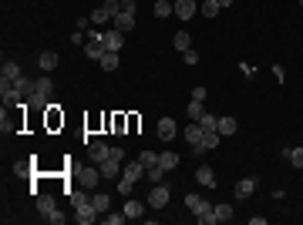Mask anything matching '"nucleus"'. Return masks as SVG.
<instances>
[{"instance_id": "f257e3e1", "label": "nucleus", "mask_w": 303, "mask_h": 225, "mask_svg": "<svg viewBox=\"0 0 303 225\" xmlns=\"http://www.w3.org/2000/svg\"><path fill=\"white\" fill-rule=\"evenodd\" d=\"M34 209H37V215L44 218V222H51V225H61L64 222V215L57 212V198H54V195H48V192L34 195Z\"/></svg>"}, {"instance_id": "f03ea898", "label": "nucleus", "mask_w": 303, "mask_h": 225, "mask_svg": "<svg viewBox=\"0 0 303 225\" xmlns=\"http://www.w3.org/2000/svg\"><path fill=\"white\" fill-rule=\"evenodd\" d=\"M51 94H54V81L44 74V78H37L34 81V91H31V108H37V111H48L51 108Z\"/></svg>"}, {"instance_id": "7ed1b4c3", "label": "nucleus", "mask_w": 303, "mask_h": 225, "mask_svg": "<svg viewBox=\"0 0 303 225\" xmlns=\"http://www.w3.org/2000/svg\"><path fill=\"white\" fill-rule=\"evenodd\" d=\"M185 209H189V212H196V218H199L202 225H215V212H212V205H209L206 198H199L196 192H189V195H185Z\"/></svg>"}, {"instance_id": "20e7f679", "label": "nucleus", "mask_w": 303, "mask_h": 225, "mask_svg": "<svg viewBox=\"0 0 303 225\" xmlns=\"http://www.w3.org/2000/svg\"><path fill=\"white\" fill-rule=\"evenodd\" d=\"M168 198H172V188L165 185V182H159V185H152V192H148V209H165L168 205Z\"/></svg>"}, {"instance_id": "39448f33", "label": "nucleus", "mask_w": 303, "mask_h": 225, "mask_svg": "<svg viewBox=\"0 0 303 225\" xmlns=\"http://www.w3.org/2000/svg\"><path fill=\"white\" fill-rule=\"evenodd\" d=\"M98 215H101V212L91 205V198H88V202H81V205H74V222H78V225H91Z\"/></svg>"}, {"instance_id": "423d86ee", "label": "nucleus", "mask_w": 303, "mask_h": 225, "mask_svg": "<svg viewBox=\"0 0 303 225\" xmlns=\"http://www.w3.org/2000/svg\"><path fill=\"white\" fill-rule=\"evenodd\" d=\"M98 178H101V171H98V168H91V165H88V168H81V171H78V185H81V188H88V192H91V188L98 185Z\"/></svg>"}, {"instance_id": "0eeeda50", "label": "nucleus", "mask_w": 303, "mask_h": 225, "mask_svg": "<svg viewBox=\"0 0 303 225\" xmlns=\"http://www.w3.org/2000/svg\"><path fill=\"white\" fill-rule=\"evenodd\" d=\"M98 171H101V178H118L121 175V161L104 158V161H98Z\"/></svg>"}, {"instance_id": "6e6552de", "label": "nucleus", "mask_w": 303, "mask_h": 225, "mask_svg": "<svg viewBox=\"0 0 303 225\" xmlns=\"http://www.w3.org/2000/svg\"><path fill=\"white\" fill-rule=\"evenodd\" d=\"M196 182H199L202 188H215V171L209 168V165H199V168H196Z\"/></svg>"}, {"instance_id": "1a4fd4ad", "label": "nucleus", "mask_w": 303, "mask_h": 225, "mask_svg": "<svg viewBox=\"0 0 303 225\" xmlns=\"http://www.w3.org/2000/svg\"><path fill=\"white\" fill-rule=\"evenodd\" d=\"M112 20H115V31H121V34H128L132 27H135V14H128V10H121V14H115Z\"/></svg>"}, {"instance_id": "9d476101", "label": "nucleus", "mask_w": 303, "mask_h": 225, "mask_svg": "<svg viewBox=\"0 0 303 225\" xmlns=\"http://www.w3.org/2000/svg\"><path fill=\"white\" fill-rule=\"evenodd\" d=\"M121 44H125V34L121 31H104V51H121Z\"/></svg>"}, {"instance_id": "9b49d317", "label": "nucleus", "mask_w": 303, "mask_h": 225, "mask_svg": "<svg viewBox=\"0 0 303 225\" xmlns=\"http://www.w3.org/2000/svg\"><path fill=\"white\" fill-rule=\"evenodd\" d=\"M176 17L179 20H192L196 17V0H176Z\"/></svg>"}, {"instance_id": "f8f14e48", "label": "nucleus", "mask_w": 303, "mask_h": 225, "mask_svg": "<svg viewBox=\"0 0 303 225\" xmlns=\"http://www.w3.org/2000/svg\"><path fill=\"white\" fill-rule=\"evenodd\" d=\"M176 135H179L176 121H172V118H159V138H162V141H172Z\"/></svg>"}, {"instance_id": "ddd939ff", "label": "nucleus", "mask_w": 303, "mask_h": 225, "mask_svg": "<svg viewBox=\"0 0 303 225\" xmlns=\"http://www.w3.org/2000/svg\"><path fill=\"white\" fill-rule=\"evenodd\" d=\"M182 135H185V141H189V145H199L202 138H206V128H202L199 121H192L189 128H185V131H182Z\"/></svg>"}, {"instance_id": "4468645a", "label": "nucleus", "mask_w": 303, "mask_h": 225, "mask_svg": "<svg viewBox=\"0 0 303 225\" xmlns=\"http://www.w3.org/2000/svg\"><path fill=\"white\" fill-rule=\"evenodd\" d=\"M121 175H125L128 182H138V178H145V165L142 161H128L125 168H121Z\"/></svg>"}, {"instance_id": "2eb2a0df", "label": "nucleus", "mask_w": 303, "mask_h": 225, "mask_svg": "<svg viewBox=\"0 0 303 225\" xmlns=\"http://www.w3.org/2000/svg\"><path fill=\"white\" fill-rule=\"evenodd\" d=\"M232 192H236V198H249V195L256 192V178H240Z\"/></svg>"}, {"instance_id": "dca6fc26", "label": "nucleus", "mask_w": 303, "mask_h": 225, "mask_svg": "<svg viewBox=\"0 0 303 225\" xmlns=\"http://www.w3.org/2000/svg\"><path fill=\"white\" fill-rule=\"evenodd\" d=\"M145 205H148V202H138V198H128V202H125V209H121V212H125V215H128V218H142V215H145Z\"/></svg>"}, {"instance_id": "f3484780", "label": "nucleus", "mask_w": 303, "mask_h": 225, "mask_svg": "<svg viewBox=\"0 0 303 225\" xmlns=\"http://www.w3.org/2000/svg\"><path fill=\"white\" fill-rule=\"evenodd\" d=\"M108 152H112V148L104 145V141H91V145H88V158L91 161H104V158H108Z\"/></svg>"}, {"instance_id": "a211bd4d", "label": "nucleus", "mask_w": 303, "mask_h": 225, "mask_svg": "<svg viewBox=\"0 0 303 225\" xmlns=\"http://www.w3.org/2000/svg\"><path fill=\"white\" fill-rule=\"evenodd\" d=\"M98 64H101V71H118V64H121L118 51H104V57L98 61Z\"/></svg>"}, {"instance_id": "6ab92c4d", "label": "nucleus", "mask_w": 303, "mask_h": 225, "mask_svg": "<svg viewBox=\"0 0 303 225\" xmlns=\"http://www.w3.org/2000/svg\"><path fill=\"white\" fill-rule=\"evenodd\" d=\"M37 64H40V71H44V74H51L57 67V54H54V51H44V54L37 57Z\"/></svg>"}, {"instance_id": "aec40b11", "label": "nucleus", "mask_w": 303, "mask_h": 225, "mask_svg": "<svg viewBox=\"0 0 303 225\" xmlns=\"http://www.w3.org/2000/svg\"><path fill=\"white\" fill-rule=\"evenodd\" d=\"M20 64H17V61H4V67H0V78H7V81H17L20 78Z\"/></svg>"}, {"instance_id": "412c9836", "label": "nucleus", "mask_w": 303, "mask_h": 225, "mask_svg": "<svg viewBox=\"0 0 303 225\" xmlns=\"http://www.w3.org/2000/svg\"><path fill=\"white\" fill-rule=\"evenodd\" d=\"M236 131H240V121H236V118H219V135H223V138L236 135Z\"/></svg>"}, {"instance_id": "4be33fe9", "label": "nucleus", "mask_w": 303, "mask_h": 225, "mask_svg": "<svg viewBox=\"0 0 303 225\" xmlns=\"http://www.w3.org/2000/svg\"><path fill=\"white\" fill-rule=\"evenodd\" d=\"M219 10H223V4H219V0H202V4H199V14H202V17H209V20H212Z\"/></svg>"}, {"instance_id": "5701e85b", "label": "nucleus", "mask_w": 303, "mask_h": 225, "mask_svg": "<svg viewBox=\"0 0 303 225\" xmlns=\"http://www.w3.org/2000/svg\"><path fill=\"white\" fill-rule=\"evenodd\" d=\"M179 161H182V158H179L176 152H162V155H159V165H162V168H165V171L179 168Z\"/></svg>"}, {"instance_id": "b1692460", "label": "nucleus", "mask_w": 303, "mask_h": 225, "mask_svg": "<svg viewBox=\"0 0 303 225\" xmlns=\"http://www.w3.org/2000/svg\"><path fill=\"white\" fill-rule=\"evenodd\" d=\"M283 158H287L293 168H303V148H283Z\"/></svg>"}, {"instance_id": "393cba45", "label": "nucleus", "mask_w": 303, "mask_h": 225, "mask_svg": "<svg viewBox=\"0 0 303 225\" xmlns=\"http://www.w3.org/2000/svg\"><path fill=\"white\" fill-rule=\"evenodd\" d=\"M212 212H215V222H232V205H226V202L212 205Z\"/></svg>"}, {"instance_id": "a878e982", "label": "nucleus", "mask_w": 303, "mask_h": 225, "mask_svg": "<svg viewBox=\"0 0 303 225\" xmlns=\"http://www.w3.org/2000/svg\"><path fill=\"white\" fill-rule=\"evenodd\" d=\"M172 47H176V51H189V47H192V37H189V31H179L176 37H172Z\"/></svg>"}, {"instance_id": "bb28decb", "label": "nucleus", "mask_w": 303, "mask_h": 225, "mask_svg": "<svg viewBox=\"0 0 303 225\" xmlns=\"http://www.w3.org/2000/svg\"><path fill=\"white\" fill-rule=\"evenodd\" d=\"M145 178H148L152 185H159V182H165V168H162V165H152V168H145Z\"/></svg>"}, {"instance_id": "cd10ccee", "label": "nucleus", "mask_w": 303, "mask_h": 225, "mask_svg": "<svg viewBox=\"0 0 303 225\" xmlns=\"http://www.w3.org/2000/svg\"><path fill=\"white\" fill-rule=\"evenodd\" d=\"M152 10H155V17H172V14H176V4H168V0H155V7H152Z\"/></svg>"}, {"instance_id": "c85d7f7f", "label": "nucleus", "mask_w": 303, "mask_h": 225, "mask_svg": "<svg viewBox=\"0 0 303 225\" xmlns=\"http://www.w3.org/2000/svg\"><path fill=\"white\" fill-rule=\"evenodd\" d=\"M91 205H95L98 212H108V209H112V198H108L104 192H98V195H91Z\"/></svg>"}, {"instance_id": "c756f323", "label": "nucleus", "mask_w": 303, "mask_h": 225, "mask_svg": "<svg viewBox=\"0 0 303 225\" xmlns=\"http://www.w3.org/2000/svg\"><path fill=\"white\" fill-rule=\"evenodd\" d=\"M84 54H88V61H101V57H104V44H91V40H88Z\"/></svg>"}, {"instance_id": "7c9ffc66", "label": "nucleus", "mask_w": 303, "mask_h": 225, "mask_svg": "<svg viewBox=\"0 0 303 225\" xmlns=\"http://www.w3.org/2000/svg\"><path fill=\"white\" fill-rule=\"evenodd\" d=\"M108 20H112V14L104 10V4H101V7H95V10H91V24H108Z\"/></svg>"}, {"instance_id": "2f4dec72", "label": "nucleus", "mask_w": 303, "mask_h": 225, "mask_svg": "<svg viewBox=\"0 0 303 225\" xmlns=\"http://www.w3.org/2000/svg\"><path fill=\"white\" fill-rule=\"evenodd\" d=\"M185 111H189L192 121H199L202 114H206V105H202V101H189V108H185Z\"/></svg>"}, {"instance_id": "473e14b6", "label": "nucleus", "mask_w": 303, "mask_h": 225, "mask_svg": "<svg viewBox=\"0 0 303 225\" xmlns=\"http://www.w3.org/2000/svg\"><path fill=\"white\" fill-rule=\"evenodd\" d=\"M199 124H202L206 131H219V118H215V114H209V111L199 118Z\"/></svg>"}, {"instance_id": "72a5a7b5", "label": "nucleus", "mask_w": 303, "mask_h": 225, "mask_svg": "<svg viewBox=\"0 0 303 225\" xmlns=\"http://www.w3.org/2000/svg\"><path fill=\"white\" fill-rule=\"evenodd\" d=\"M121 222H128L125 212H108V215H104V225H121Z\"/></svg>"}, {"instance_id": "f704fd0d", "label": "nucleus", "mask_w": 303, "mask_h": 225, "mask_svg": "<svg viewBox=\"0 0 303 225\" xmlns=\"http://www.w3.org/2000/svg\"><path fill=\"white\" fill-rule=\"evenodd\" d=\"M14 175L17 178H27V175H31V161H17V165H14Z\"/></svg>"}, {"instance_id": "c9c22d12", "label": "nucleus", "mask_w": 303, "mask_h": 225, "mask_svg": "<svg viewBox=\"0 0 303 225\" xmlns=\"http://www.w3.org/2000/svg\"><path fill=\"white\" fill-rule=\"evenodd\" d=\"M138 161H142L145 168H152V165H159V155H155V152H142V158H138Z\"/></svg>"}, {"instance_id": "e433bc0d", "label": "nucleus", "mask_w": 303, "mask_h": 225, "mask_svg": "<svg viewBox=\"0 0 303 225\" xmlns=\"http://www.w3.org/2000/svg\"><path fill=\"white\" fill-rule=\"evenodd\" d=\"M182 61H185V64H192V67L199 64V54H196V47H189V51H182Z\"/></svg>"}, {"instance_id": "4c0bfd02", "label": "nucleus", "mask_w": 303, "mask_h": 225, "mask_svg": "<svg viewBox=\"0 0 303 225\" xmlns=\"http://www.w3.org/2000/svg\"><path fill=\"white\" fill-rule=\"evenodd\" d=\"M132 188H135V182H128V178L121 175V178H118V192H121V195H132Z\"/></svg>"}, {"instance_id": "58836bf2", "label": "nucleus", "mask_w": 303, "mask_h": 225, "mask_svg": "<svg viewBox=\"0 0 303 225\" xmlns=\"http://www.w3.org/2000/svg\"><path fill=\"white\" fill-rule=\"evenodd\" d=\"M104 10H108V14H121V0H104Z\"/></svg>"}, {"instance_id": "ea45409f", "label": "nucleus", "mask_w": 303, "mask_h": 225, "mask_svg": "<svg viewBox=\"0 0 303 225\" xmlns=\"http://www.w3.org/2000/svg\"><path fill=\"white\" fill-rule=\"evenodd\" d=\"M209 97V91L202 88V84H196V88H192V101H206Z\"/></svg>"}, {"instance_id": "a19ab883", "label": "nucleus", "mask_w": 303, "mask_h": 225, "mask_svg": "<svg viewBox=\"0 0 303 225\" xmlns=\"http://www.w3.org/2000/svg\"><path fill=\"white\" fill-rule=\"evenodd\" d=\"M108 158H115V161H121V158H125V148H118V145H115V148H112V152H108Z\"/></svg>"}, {"instance_id": "79ce46f5", "label": "nucleus", "mask_w": 303, "mask_h": 225, "mask_svg": "<svg viewBox=\"0 0 303 225\" xmlns=\"http://www.w3.org/2000/svg\"><path fill=\"white\" fill-rule=\"evenodd\" d=\"M121 10H128V14H135V0H121Z\"/></svg>"}, {"instance_id": "37998d69", "label": "nucleus", "mask_w": 303, "mask_h": 225, "mask_svg": "<svg viewBox=\"0 0 303 225\" xmlns=\"http://www.w3.org/2000/svg\"><path fill=\"white\" fill-rule=\"evenodd\" d=\"M219 4H223V7H232V4H236V0H219Z\"/></svg>"}, {"instance_id": "c03bdc74", "label": "nucleus", "mask_w": 303, "mask_h": 225, "mask_svg": "<svg viewBox=\"0 0 303 225\" xmlns=\"http://www.w3.org/2000/svg\"><path fill=\"white\" fill-rule=\"evenodd\" d=\"M300 7H303V0H300Z\"/></svg>"}]
</instances>
